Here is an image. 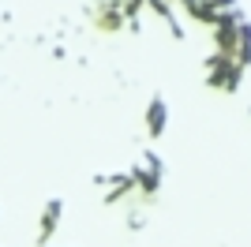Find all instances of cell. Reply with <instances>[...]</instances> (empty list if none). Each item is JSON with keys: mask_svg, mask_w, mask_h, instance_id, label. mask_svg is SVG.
Returning <instances> with one entry per match:
<instances>
[{"mask_svg": "<svg viewBox=\"0 0 251 247\" xmlns=\"http://www.w3.org/2000/svg\"><path fill=\"white\" fill-rule=\"evenodd\" d=\"M244 79H248V72H244L236 60H229V56L210 52L206 64H202V82H206L210 90H218V94H236L244 86Z\"/></svg>", "mask_w": 251, "mask_h": 247, "instance_id": "6da1fadb", "label": "cell"}, {"mask_svg": "<svg viewBox=\"0 0 251 247\" xmlns=\"http://www.w3.org/2000/svg\"><path fill=\"white\" fill-rule=\"evenodd\" d=\"M127 173H131V180H135L139 195L147 198V202H154L157 191H161V184H165V161H161V154L143 150L135 161L127 165Z\"/></svg>", "mask_w": 251, "mask_h": 247, "instance_id": "7a4b0ae2", "label": "cell"}, {"mask_svg": "<svg viewBox=\"0 0 251 247\" xmlns=\"http://www.w3.org/2000/svg\"><path fill=\"white\" fill-rule=\"evenodd\" d=\"M165 127H169V101H165V94H154L147 101V109H143V131H147L150 143H157L165 135Z\"/></svg>", "mask_w": 251, "mask_h": 247, "instance_id": "3957f363", "label": "cell"}, {"mask_svg": "<svg viewBox=\"0 0 251 247\" xmlns=\"http://www.w3.org/2000/svg\"><path fill=\"white\" fill-rule=\"evenodd\" d=\"M248 116H251V105H248Z\"/></svg>", "mask_w": 251, "mask_h": 247, "instance_id": "277c9868", "label": "cell"}]
</instances>
